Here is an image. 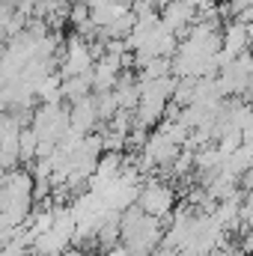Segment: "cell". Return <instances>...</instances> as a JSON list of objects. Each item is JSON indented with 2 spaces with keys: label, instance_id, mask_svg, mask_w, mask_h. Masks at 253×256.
Segmentation results:
<instances>
[{
  "label": "cell",
  "instance_id": "obj_12",
  "mask_svg": "<svg viewBox=\"0 0 253 256\" xmlns=\"http://www.w3.org/2000/svg\"><path fill=\"white\" fill-rule=\"evenodd\" d=\"M92 102H96V110H98V122H110L114 114L120 110L116 108V98H114V90L110 92H96Z\"/></svg>",
  "mask_w": 253,
  "mask_h": 256
},
{
  "label": "cell",
  "instance_id": "obj_9",
  "mask_svg": "<svg viewBox=\"0 0 253 256\" xmlns=\"http://www.w3.org/2000/svg\"><path fill=\"white\" fill-rule=\"evenodd\" d=\"M36 98H42V104H60L63 102V74L60 72L45 74L36 86Z\"/></svg>",
  "mask_w": 253,
  "mask_h": 256
},
{
  "label": "cell",
  "instance_id": "obj_14",
  "mask_svg": "<svg viewBox=\"0 0 253 256\" xmlns=\"http://www.w3.org/2000/svg\"><path fill=\"white\" fill-rule=\"evenodd\" d=\"M238 248H242L244 254H253V230H248V232L242 236V242H238Z\"/></svg>",
  "mask_w": 253,
  "mask_h": 256
},
{
  "label": "cell",
  "instance_id": "obj_18",
  "mask_svg": "<svg viewBox=\"0 0 253 256\" xmlns=\"http://www.w3.org/2000/svg\"><path fill=\"white\" fill-rule=\"evenodd\" d=\"M230 256H242V254H230Z\"/></svg>",
  "mask_w": 253,
  "mask_h": 256
},
{
  "label": "cell",
  "instance_id": "obj_16",
  "mask_svg": "<svg viewBox=\"0 0 253 256\" xmlns=\"http://www.w3.org/2000/svg\"><path fill=\"white\" fill-rule=\"evenodd\" d=\"M149 3H152V6H161V9H164V6H167L170 0H149Z\"/></svg>",
  "mask_w": 253,
  "mask_h": 256
},
{
  "label": "cell",
  "instance_id": "obj_6",
  "mask_svg": "<svg viewBox=\"0 0 253 256\" xmlns=\"http://www.w3.org/2000/svg\"><path fill=\"white\" fill-rule=\"evenodd\" d=\"M68 126L74 128L78 134H92V128L98 126V110H96V102H92V96H86V98H80V102H72V108H68Z\"/></svg>",
  "mask_w": 253,
  "mask_h": 256
},
{
  "label": "cell",
  "instance_id": "obj_4",
  "mask_svg": "<svg viewBox=\"0 0 253 256\" xmlns=\"http://www.w3.org/2000/svg\"><path fill=\"white\" fill-rule=\"evenodd\" d=\"M96 57H92V48L90 42H84L80 36H72L66 42V54H63V78H74V74H86L92 72Z\"/></svg>",
  "mask_w": 253,
  "mask_h": 256
},
{
  "label": "cell",
  "instance_id": "obj_3",
  "mask_svg": "<svg viewBox=\"0 0 253 256\" xmlns=\"http://www.w3.org/2000/svg\"><path fill=\"white\" fill-rule=\"evenodd\" d=\"M250 72H253V57L242 54L230 66H224L218 72V86L224 96H242L244 90H250Z\"/></svg>",
  "mask_w": 253,
  "mask_h": 256
},
{
  "label": "cell",
  "instance_id": "obj_1",
  "mask_svg": "<svg viewBox=\"0 0 253 256\" xmlns=\"http://www.w3.org/2000/svg\"><path fill=\"white\" fill-rule=\"evenodd\" d=\"M30 128L39 137V143L57 146L63 140V134L68 131V108H63V104H42V108H36L33 120H30Z\"/></svg>",
  "mask_w": 253,
  "mask_h": 256
},
{
  "label": "cell",
  "instance_id": "obj_13",
  "mask_svg": "<svg viewBox=\"0 0 253 256\" xmlns=\"http://www.w3.org/2000/svg\"><path fill=\"white\" fill-rule=\"evenodd\" d=\"M68 21H72L74 30L84 27V24L90 21V9H86V3H72V6H68Z\"/></svg>",
  "mask_w": 253,
  "mask_h": 256
},
{
  "label": "cell",
  "instance_id": "obj_10",
  "mask_svg": "<svg viewBox=\"0 0 253 256\" xmlns=\"http://www.w3.org/2000/svg\"><path fill=\"white\" fill-rule=\"evenodd\" d=\"M92 92V72L86 74H74V78H63V98L68 102H80Z\"/></svg>",
  "mask_w": 253,
  "mask_h": 256
},
{
  "label": "cell",
  "instance_id": "obj_5",
  "mask_svg": "<svg viewBox=\"0 0 253 256\" xmlns=\"http://www.w3.org/2000/svg\"><path fill=\"white\" fill-rule=\"evenodd\" d=\"M161 24L179 39V36H185V30L194 27V21H196V9H190L185 0H170L164 9H161Z\"/></svg>",
  "mask_w": 253,
  "mask_h": 256
},
{
  "label": "cell",
  "instance_id": "obj_2",
  "mask_svg": "<svg viewBox=\"0 0 253 256\" xmlns=\"http://www.w3.org/2000/svg\"><path fill=\"white\" fill-rule=\"evenodd\" d=\"M137 208L155 220H164L176 208V191L164 182H146L140 185V194H137Z\"/></svg>",
  "mask_w": 253,
  "mask_h": 256
},
{
  "label": "cell",
  "instance_id": "obj_17",
  "mask_svg": "<svg viewBox=\"0 0 253 256\" xmlns=\"http://www.w3.org/2000/svg\"><path fill=\"white\" fill-rule=\"evenodd\" d=\"M244 27H248V36H250V42H253V21L250 24H244Z\"/></svg>",
  "mask_w": 253,
  "mask_h": 256
},
{
  "label": "cell",
  "instance_id": "obj_15",
  "mask_svg": "<svg viewBox=\"0 0 253 256\" xmlns=\"http://www.w3.org/2000/svg\"><path fill=\"white\" fill-rule=\"evenodd\" d=\"M104 256H131V254H128L122 244H116V248H108V254H104Z\"/></svg>",
  "mask_w": 253,
  "mask_h": 256
},
{
  "label": "cell",
  "instance_id": "obj_8",
  "mask_svg": "<svg viewBox=\"0 0 253 256\" xmlns=\"http://www.w3.org/2000/svg\"><path fill=\"white\" fill-rule=\"evenodd\" d=\"M114 98H116L120 110H134L137 102H140V84L131 74H120V80L114 86Z\"/></svg>",
  "mask_w": 253,
  "mask_h": 256
},
{
  "label": "cell",
  "instance_id": "obj_7",
  "mask_svg": "<svg viewBox=\"0 0 253 256\" xmlns=\"http://www.w3.org/2000/svg\"><path fill=\"white\" fill-rule=\"evenodd\" d=\"M248 45H250V36H248V27L242 21H230L224 30H220V51L230 54L232 60L248 54Z\"/></svg>",
  "mask_w": 253,
  "mask_h": 256
},
{
  "label": "cell",
  "instance_id": "obj_11",
  "mask_svg": "<svg viewBox=\"0 0 253 256\" xmlns=\"http://www.w3.org/2000/svg\"><path fill=\"white\" fill-rule=\"evenodd\" d=\"M18 152H21V161L24 164H30V161H36V152H39V137L33 134V128H21V134H18Z\"/></svg>",
  "mask_w": 253,
  "mask_h": 256
}]
</instances>
